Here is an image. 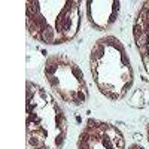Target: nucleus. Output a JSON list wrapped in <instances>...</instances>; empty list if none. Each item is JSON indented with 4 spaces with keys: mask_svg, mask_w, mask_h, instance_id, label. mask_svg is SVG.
Instances as JSON below:
<instances>
[{
    "mask_svg": "<svg viewBox=\"0 0 149 149\" xmlns=\"http://www.w3.org/2000/svg\"><path fill=\"white\" fill-rule=\"evenodd\" d=\"M69 122L64 110L43 86H26V131L31 149H63Z\"/></svg>",
    "mask_w": 149,
    "mask_h": 149,
    "instance_id": "obj_1",
    "label": "nucleus"
},
{
    "mask_svg": "<svg viewBox=\"0 0 149 149\" xmlns=\"http://www.w3.org/2000/svg\"><path fill=\"white\" fill-rule=\"evenodd\" d=\"M82 26L78 0H30L26 3V27L43 45H63L78 36Z\"/></svg>",
    "mask_w": 149,
    "mask_h": 149,
    "instance_id": "obj_2",
    "label": "nucleus"
},
{
    "mask_svg": "<svg viewBox=\"0 0 149 149\" xmlns=\"http://www.w3.org/2000/svg\"><path fill=\"white\" fill-rule=\"evenodd\" d=\"M90 70L97 90L112 102L124 98L134 84V72L125 46L110 34L94 42L90 52Z\"/></svg>",
    "mask_w": 149,
    "mask_h": 149,
    "instance_id": "obj_3",
    "label": "nucleus"
},
{
    "mask_svg": "<svg viewBox=\"0 0 149 149\" xmlns=\"http://www.w3.org/2000/svg\"><path fill=\"white\" fill-rule=\"evenodd\" d=\"M43 76L63 102L72 106H82L88 102L90 91L84 72L67 55H49L43 63Z\"/></svg>",
    "mask_w": 149,
    "mask_h": 149,
    "instance_id": "obj_4",
    "label": "nucleus"
},
{
    "mask_svg": "<svg viewBox=\"0 0 149 149\" xmlns=\"http://www.w3.org/2000/svg\"><path fill=\"white\" fill-rule=\"evenodd\" d=\"M78 149H125L121 130L110 122L88 119L78 137Z\"/></svg>",
    "mask_w": 149,
    "mask_h": 149,
    "instance_id": "obj_5",
    "label": "nucleus"
},
{
    "mask_svg": "<svg viewBox=\"0 0 149 149\" xmlns=\"http://www.w3.org/2000/svg\"><path fill=\"white\" fill-rule=\"evenodd\" d=\"M86 18L95 30H107L118 19L121 2L118 0H88Z\"/></svg>",
    "mask_w": 149,
    "mask_h": 149,
    "instance_id": "obj_6",
    "label": "nucleus"
},
{
    "mask_svg": "<svg viewBox=\"0 0 149 149\" xmlns=\"http://www.w3.org/2000/svg\"><path fill=\"white\" fill-rule=\"evenodd\" d=\"M133 39L145 72L149 74V0L143 2L134 17Z\"/></svg>",
    "mask_w": 149,
    "mask_h": 149,
    "instance_id": "obj_7",
    "label": "nucleus"
},
{
    "mask_svg": "<svg viewBox=\"0 0 149 149\" xmlns=\"http://www.w3.org/2000/svg\"><path fill=\"white\" fill-rule=\"evenodd\" d=\"M128 104L134 109H145L149 104V90L142 88V86L134 90L131 97L128 98Z\"/></svg>",
    "mask_w": 149,
    "mask_h": 149,
    "instance_id": "obj_8",
    "label": "nucleus"
},
{
    "mask_svg": "<svg viewBox=\"0 0 149 149\" xmlns=\"http://www.w3.org/2000/svg\"><path fill=\"white\" fill-rule=\"evenodd\" d=\"M128 149H145L140 143H133V145H130L128 146Z\"/></svg>",
    "mask_w": 149,
    "mask_h": 149,
    "instance_id": "obj_9",
    "label": "nucleus"
},
{
    "mask_svg": "<svg viewBox=\"0 0 149 149\" xmlns=\"http://www.w3.org/2000/svg\"><path fill=\"white\" fill-rule=\"evenodd\" d=\"M146 140L149 143V122H148V125H146Z\"/></svg>",
    "mask_w": 149,
    "mask_h": 149,
    "instance_id": "obj_10",
    "label": "nucleus"
}]
</instances>
